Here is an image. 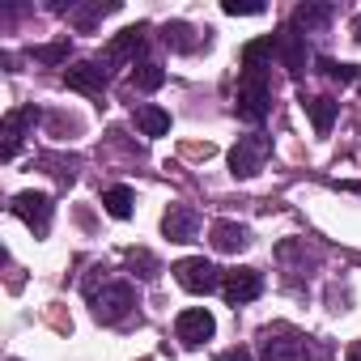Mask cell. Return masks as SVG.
I'll return each instance as SVG.
<instances>
[{
	"instance_id": "7",
	"label": "cell",
	"mask_w": 361,
	"mask_h": 361,
	"mask_svg": "<svg viewBox=\"0 0 361 361\" xmlns=\"http://www.w3.org/2000/svg\"><path fill=\"white\" fill-rule=\"evenodd\" d=\"M259 357L264 361H314V353L306 348V340L302 336H289V331H264Z\"/></svg>"
},
{
	"instance_id": "4",
	"label": "cell",
	"mask_w": 361,
	"mask_h": 361,
	"mask_svg": "<svg viewBox=\"0 0 361 361\" xmlns=\"http://www.w3.org/2000/svg\"><path fill=\"white\" fill-rule=\"evenodd\" d=\"M170 272H174V281L183 285L188 293H213V289H221V276H226V272H217V268H213V264H209L204 255L178 259V264H174Z\"/></svg>"
},
{
	"instance_id": "22",
	"label": "cell",
	"mask_w": 361,
	"mask_h": 361,
	"mask_svg": "<svg viewBox=\"0 0 361 361\" xmlns=\"http://www.w3.org/2000/svg\"><path fill=\"white\" fill-rule=\"evenodd\" d=\"M119 5H115V0H106V5H90V9H60V13H68L73 22H77V30H90L98 18H106V13H115Z\"/></svg>"
},
{
	"instance_id": "19",
	"label": "cell",
	"mask_w": 361,
	"mask_h": 361,
	"mask_svg": "<svg viewBox=\"0 0 361 361\" xmlns=\"http://www.w3.org/2000/svg\"><path fill=\"white\" fill-rule=\"evenodd\" d=\"M136 128L145 136H166L170 132V115L161 106H136Z\"/></svg>"
},
{
	"instance_id": "6",
	"label": "cell",
	"mask_w": 361,
	"mask_h": 361,
	"mask_svg": "<svg viewBox=\"0 0 361 361\" xmlns=\"http://www.w3.org/2000/svg\"><path fill=\"white\" fill-rule=\"evenodd\" d=\"M13 217L18 221H26L39 238L51 230V196H43V192H22V196H13Z\"/></svg>"
},
{
	"instance_id": "23",
	"label": "cell",
	"mask_w": 361,
	"mask_h": 361,
	"mask_svg": "<svg viewBox=\"0 0 361 361\" xmlns=\"http://www.w3.org/2000/svg\"><path fill=\"white\" fill-rule=\"evenodd\" d=\"M128 268H132L136 276H145V281L157 276V259H153L149 251H128Z\"/></svg>"
},
{
	"instance_id": "15",
	"label": "cell",
	"mask_w": 361,
	"mask_h": 361,
	"mask_svg": "<svg viewBox=\"0 0 361 361\" xmlns=\"http://www.w3.org/2000/svg\"><path fill=\"white\" fill-rule=\"evenodd\" d=\"M302 106H306V115H310L314 132H319V136H327V132H331V123H336V115H340V102H336V98H327V94H314V98H302Z\"/></svg>"
},
{
	"instance_id": "24",
	"label": "cell",
	"mask_w": 361,
	"mask_h": 361,
	"mask_svg": "<svg viewBox=\"0 0 361 361\" xmlns=\"http://www.w3.org/2000/svg\"><path fill=\"white\" fill-rule=\"evenodd\" d=\"M39 64H64L68 60V43H47V47H35L30 51Z\"/></svg>"
},
{
	"instance_id": "21",
	"label": "cell",
	"mask_w": 361,
	"mask_h": 361,
	"mask_svg": "<svg viewBox=\"0 0 361 361\" xmlns=\"http://www.w3.org/2000/svg\"><path fill=\"white\" fill-rule=\"evenodd\" d=\"M319 73H323L327 81H340V85H348V81L361 77L357 64H340V60H331V56H319Z\"/></svg>"
},
{
	"instance_id": "16",
	"label": "cell",
	"mask_w": 361,
	"mask_h": 361,
	"mask_svg": "<svg viewBox=\"0 0 361 361\" xmlns=\"http://www.w3.org/2000/svg\"><path fill=\"white\" fill-rule=\"evenodd\" d=\"M327 22H331V5H298L289 26L310 35V30H319V26H327Z\"/></svg>"
},
{
	"instance_id": "14",
	"label": "cell",
	"mask_w": 361,
	"mask_h": 361,
	"mask_svg": "<svg viewBox=\"0 0 361 361\" xmlns=\"http://www.w3.org/2000/svg\"><path fill=\"white\" fill-rule=\"evenodd\" d=\"M196 226H200V217H196L192 209H183V204H174V209L161 217V234H166L170 243H192V238H196Z\"/></svg>"
},
{
	"instance_id": "13",
	"label": "cell",
	"mask_w": 361,
	"mask_h": 361,
	"mask_svg": "<svg viewBox=\"0 0 361 361\" xmlns=\"http://www.w3.org/2000/svg\"><path fill=\"white\" fill-rule=\"evenodd\" d=\"M209 243H213L221 255H238V251L251 247V230L238 226V221H217V226L209 230Z\"/></svg>"
},
{
	"instance_id": "20",
	"label": "cell",
	"mask_w": 361,
	"mask_h": 361,
	"mask_svg": "<svg viewBox=\"0 0 361 361\" xmlns=\"http://www.w3.org/2000/svg\"><path fill=\"white\" fill-rule=\"evenodd\" d=\"M128 81H132V90H145V94H149V90H161L166 68H161V64H153V60H145V64H136V68H132V77H128Z\"/></svg>"
},
{
	"instance_id": "12",
	"label": "cell",
	"mask_w": 361,
	"mask_h": 361,
	"mask_svg": "<svg viewBox=\"0 0 361 361\" xmlns=\"http://www.w3.org/2000/svg\"><path fill=\"white\" fill-rule=\"evenodd\" d=\"M149 47V26H128L106 43V60H136Z\"/></svg>"
},
{
	"instance_id": "5",
	"label": "cell",
	"mask_w": 361,
	"mask_h": 361,
	"mask_svg": "<svg viewBox=\"0 0 361 361\" xmlns=\"http://www.w3.org/2000/svg\"><path fill=\"white\" fill-rule=\"evenodd\" d=\"M221 293H226L230 306H247L264 293V272L259 268H230L221 276Z\"/></svg>"
},
{
	"instance_id": "8",
	"label": "cell",
	"mask_w": 361,
	"mask_h": 361,
	"mask_svg": "<svg viewBox=\"0 0 361 361\" xmlns=\"http://www.w3.org/2000/svg\"><path fill=\"white\" fill-rule=\"evenodd\" d=\"M213 331H217V323H213V314H209L204 306H192V310H183V314L174 319V336L183 340L188 348H196V344L213 340Z\"/></svg>"
},
{
	"instance_id": "18",
	"label": "cell",
	"mask_w": 361,
	"mask_h": 361,
	"mask_svg": "<svg viewBox=\"0 0 361 361\" xmlns=\"http://www.w3.org/2000/svg\"><path fill=\"white\" fill-rule=\"evenodd\" d=\"M161 43H166V47H174V51H196V47H200L196 30H192L188 22H166V30H161Z\"/></svg>"
},
{
	"instance_id": "17",
	"label": "cell",
	"mask_w": 361,
	"mask_h": 361,
	"mask_svg": "<svg viewBox=\"0 0 361 361\" xmlns=\"http://www.w3.org/2000/svg\"><path fill=\"white\" fill-rule=\"evenodd\" d=\"M132 204H136V196H132V188H123V183L102 192V209H106L115 221H128V217H132Z\"/></svg>"
},
{
	"instance_id": "9",
	"label": "cell",
	"mask_w": 361,
	"mask_h": 361,
	"mask_svg": "<svg viewBox=\"0 0 361 361\" xmlns=\"http://www.w3.org/2000/svg\"><path fill=\"white\" fill-rule=\"evenodd\" d=\"M276 60L285 64L289 77H302L306 73V35H298L293 26L276 30Z\"/></svg>"
},
{
	"instance_id": "10",
	"label": "cell",
	"mask_w": 361,
	"mask_h": 361,
	"mask_svg": "<svg viewBox=\"0 0 361 361\" xmlns=\"http://www.w3.org/2000/svg\"><path fill=\"white\" fill-rule=\"evenodd\" d=\"M68 90H81V94H102L106 90V60H81L64 73Z\"/></svg>"
},
{
	"instance_id": "11",
	"label": "cell",
	"mask_w": 361,
	"mask_h": 361,
	"mask_svg": "<svg viewBox=\"0 0 361 361\" xmlns=\"http://www.w3.org/2000/svg\"><path fill=\"white\" fill-rule=\"evenodd\" d=\"M30 123H39V106H22V111H9L5 115V149H0V157L5 161H13L18 157V145H22V132L30 128Z\"/></svg>"
},
{
	"instance_id": "3",
	"label": "cell",
	"mask_w": 361,
	"mask_h": 361,
	"mask_svg": "<svg viewBox=\"0 0 361 361\" xmlns=\"http://www.w3.org/2000/svg\"><path fill=\"white\" fill-rule=\"evenodd\" d=\"M272 140L264 132H251V136H238V145L230 149V174L234 178H251L264 170V157H268Z\"/></svg>"
},
{
	"instance_id": "2",
	"label": "cell",
	"mask_w": 361,
	"mask_h": 361,
	"mask_svg": "<svg viewBox=\"0 0 361 361\" xmlns=\"http://www.w3.org/2000/svg\"><path fill=\"white\" fill-rule=\"evenodd\" d=\"M90 306H94L98 323H123L136 306V289L128 281H111L102 289H90Z\"/></svg>"
},
{
	"instance_id": "1",
	"label": "cell",
	"mask_w": 361,
	"mask_h": 361,
	"mask_svg": "<svg viewBox=\"0 0 361 361\" xmlns=\"http://www.w3.org/2000/svg\"><path fill=\"white\" fill-rule=\"evenodd\" d=\"M234 111H238V119H247V123H264V119H268V111H272L268 73H243V77H238Z\"/></svg>"
},
{
	"instance_id": "26",
	"label": "cell",
	"mask_w": 361,
	"mask_h": 361,
	"mask_svg": "<svg viewBox=\"0 0 361 361\" xmlns=\"http://www.w3.org/2000/svg\"><path fill=\"white\" fill-rule=\"evenodd\" d=\"M217 361H251V353L247 348H226V353H217Z\"/></svg>"
},
{
	"instance_id": "25",
	"label": "cell",
	"mask_w": 361,
	"mask_h": 361,
	"mask_svg": "<svg viewBox=\"0 0 361 361\" xmlns=\"http://www.w3.org/2000/svg\"><path fill=\"white\" fill-rule=\"evenodd\" d=\"M230 18H259V13H268L264 5H238V0H226V5H221Z\"/></svg>"
},
{
	"instance_id": "27",
	"label": "cell",
	"mask_w": 361,
	"mask_h": 361,
	"mask_svg": "<svg viewBox=\"0 0 361 361\" xmlns=\"http://www.w3.org/2000/svg\"><path fill=\"white\" fill-rule=\"evenodd\" d=\"M348 361H361V340H357V344H348Z\"/></svg>"
},
{
	"instance_id": "28",
	"label": "cell",
	"mask_w": 361,
	"mask_h": 361,
	"mask_svg": "<svg viewBox=\"0 0 361 361\" xmlns=\"http://www.w3.org/2000/svg\"><path fill=\"white\" fill-rule=\"evenodd\" d=\"M353 39H357V43H361V18H357V22H353Z\"/></svg>"
}]
</instances>
